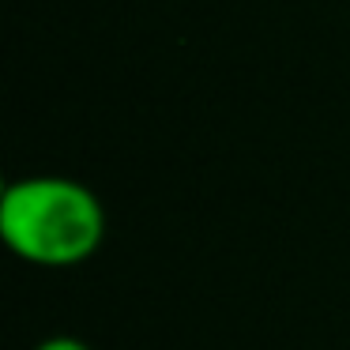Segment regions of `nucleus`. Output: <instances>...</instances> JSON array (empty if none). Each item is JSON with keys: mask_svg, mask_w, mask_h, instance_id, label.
Listing matches in <instances>:
<instances>
[{"mask_svg": "<svg viewBox=\"0 0 350 350\" xmlns=\"http://www.w3.org/2000/svg\"><path fill=\"white\" fill-rule=\"evenodd\" d=\"M34 350H91L83 339H72V335H53V339L38 342Z\"/></svg>", "mask_w": 350, "mask_h": 350, "instance_id": "f03ea898", "label": "nucleus"}, {"mask_svg": "<svg viewBox=\"0 0 350 350\" xmlns=\"http://www.w3.org/2000/svg\"><path fill=\"white\" fill-rule=\"evenodd\" d=\"M0 237L34 267H76L98 252L106 211L83 181L57 174L19 177L0 196Z\"/></svg>", "mask_w": 350, "mask_h": 350, "instance_id": "f257e3e1", "label": "nucleus"}]
</instances>
